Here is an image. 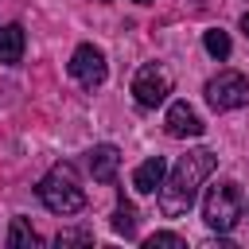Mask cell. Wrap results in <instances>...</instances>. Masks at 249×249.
Masks as SVG:
<instances>
[{"label": "cell", "instance_id": "d6986e66", "mask_svg": "<svg viewBox=\"0 0 249 249\" xmlns=\"http://www.w3.org/2000/svg\"><path fill=\"white\" fill-rule=\"evenodd\" d=\"M245 218H249V198H245Z\"/></svg>", "mask_w": 249, "mask_h": 249}, {"label": "cell", "instance_id": "8fae6325", "mask_svg": "<svg viewBox=\"0 0 249 249\" xmlns=\"http://www.w3.org/2000/svg\"><path fill=\"white\" fill-rule=\"evenodd\" d=\"M31 245H39V233L31 230V222L27 218H12V226H8V249H31Z\"/></svg>", "mask_w": 249, "mask_h": 249}, {"label": "cell", "instance_id": "30bf717a", "mask_svg": "<svg viewBox=\"0 0 249 249\" xmlns=\"http://www.w3.org/2000/svg\"><path fill=\"white\" fill-rule=\"evenodd\" d=\"M23 43H27V35H23L19 23L0 27V62H4V66H16V62L23 58Z\"/></svg>", "mask_w": 249, "mask_h": 249}, {"label": "cell", "instance_id": "5bb4252c", "mask_svg": "<svg viewBox=\"0 0 249 249\" xmlns=\"http://www.w3.org/2000/svg\"><path fill=\"white\" fill-rule=\"evenodd\" d=\"M144 249H187V241H183L179 233H167V230H160V233L144 237Z\"/></svg>", "mask_w": 249, "mask_h": 249}, {"label": "cell", "instance_id": "9a60e30c", "mask_svg": "<svg viewBox=\"0 0 249 249\" xmlns=\"http://www.w3.org/2000/svg\"><path fill=\"white\" fill-rule=\"evenodd\" d=\"M93 241V230H58V237H54V245L58 249H66V245H89Z\"/></svg>", "mask_w": 249, "mask_h": 249}, {"label": "cell", "instance_id": "3957f363", "mask_svg": "<svg viewBox=\"0 0 249 249\" xmlns=\"http://www.w3.org/2000/svg\"><path fill=\"white\" fill-rule=\"evenodd\" d=\"M241 218H245V195H241V187L233 179L214 183L206 191V198H202V222L210 230H218V233H230Z\"/></svg>", "mask_w": 249, "mask_h": 249}, {"label": "cell", "instance_id": "9c48e42d", "mask_svg": "<svg viewBox=\"0 0 249 249\" xmlns=\"http://www.w3.org/2000/svg\"><path fill=\"white\" fill-rule=\"evenodd\" d=\"M163 171H167L163 156H148V160L132 171V187H136L140 195H156V187L163 183Z\"/></svg>", "mask_w": 249, "mask_h": 249}, {"label": "cell", "instance_id": "ac0fdd59", "mask_svg": "<svg viewBox=\"0 0 249 249\" xmlns=\"http://www.w3.org/2000/svg\"><path fill=\"white\" fill-rule=\"evenodd\" d=\"M132 4H156V0H132Z\"/></svg>", "mask_w": 249, "mask_h": 249}, {"label": "cell", "instance_id": "6da1fadb", "mask_svg": "<svg viewBox=\"0 0 249 249\" xmlns=\"http://www.w3.org/2000/svg\"><path fill=\"white\" fill-rule=\"evenodd\" d=\"M218 167V156L210 148H191L187 156H179V163L171 167V175L160 183V214L163 218H183L195 198H198V187L202 179Z\"/></svg>", "mask_w": 249, "mask_h": 249}, {"label": "cell", "instance_id": "52a82bcc", "mask_svg": "<svg viewBox=\"0 0 249 249\" xmlns=\"http://www.w3.org/2000/svg\"><path fill=\"white\" fill-rule=\"evenodd\" d=\"M163 128H167V136H175V140H187V136H202V117L187 105V101H171V109H167V121H163Z\"/></svg>", "mask_w": 249, "mask_h": 249}, {"label": "cell", "instance_id": "e0dca14e", "mask_svg": "<svg viewBox=\"0 0 249 249\" xmlns=\"http://www.w3.org/2000/svg\"><path fill=\"white\" fill-rule=\"evenodd\" d=\"M241 31H245V35H249V12H245V16H241Z\"/></svg>", "mask_w": 249, "mask_h": 249}, {"label": "cell", "instance_id": "2e32d148", "mask_svg": "<svg viewBox=\"0 0 249 249\" xmlns=\"http://www.w3.org/2000/svg\"><path fill=\"white\" fill-rule=\"evenodd\" d=\"M202 249H233V241L230 237H210V241H202Z\"/></svg>", "mask_w": 249, "mask_h": 249}, {"label": "cell", "instance_id": "8992f818", "mask_svg": "<svg viewBox=\"0 0 249 249\" xmlns=\"http://www.w3.org/2000/svg\"><path fill=\"white\" fill-rule=\"evenodd\" d=\"M70 74L86 86V89H93V86H101L105 82V74H109V66H105V54L93 47V43H82L74 54H70Z\"/></svg>", "mask_w": 249, "mask_h": 249}, {"label": "cell", "instance_id": "4fadbf2b", "mask_svg": "<svg viewBox=\"0 0 249 249\" xmlns=\"http://www.w3.org/2000/svg\"><path fill=\"white\" fill-rule=\"evenodd\" d=\"M113 230L121 233V237H136V210H132V202H117V210H113Z\"/></svg>", "mask_w": 249, "mask_h": 249}, {"label": "cell", "instance_id": "277c9868", "mask_svg": "<svg viewBox=\"0 0 249 249\" xmlns=\"http://www.w3.org/2000/svg\"><path fill=\"white\" fill-rule=\"evenodd\" d=\"M167 93H171V70L163 62H144L132 74V97H136V105L156 109V105L167 101Z\"/></svg>", "mask_w": 249, "mask_h": 249}, {"label": "cell", "instance_id": "5b68a950", "mask_svg": "<svg viewBox=\"0 0 249 249\" xmlns=\"http://www.w3.org/2000/svg\"><path fill=\"white\" fill-rule=\"evenodd\" d=\"M206 101H210V109H218V113L241 109V105L249 101V78L237 74V70H222L218 78L206 82Z\"/></svg>", "mask_w": 249, "mask_h": 249}, {"label": "cell", "instance_id": "7c38bea8", "mask_svg": "<svg viewBox=\"0 0 249 249\" xmlns=\"http://www.w3.org/2000/svg\"><path fill=\"white\" fill-rule=\"evenodd\" d=\"M202 47H206V54H210V58H218V62H226V58H230V35H226L222 27L202 31Z\"/></svg>", "mask_w": 249, "mask_h": 249}, {"label": "cell", "instance_id": "ba28073f", "mask_svg": "<svg viewBox=\"0 0 249 249\" xmlns=\"http://www.w3.org/2000/svg\"><path fill=\"white\" fill-rule=\"evenodd\" d=\"M86 167H89V175L97 183H113L117 179V167H121V152L113 144H93L86 152Z\"/></svg>", "mask_w": 249, "mask_h": 249}, {"label": "cell", "instance_id": "7a4b0ae2", "mask_svg": "<svg viewBox=\"0 0 249 249\" xmlns=\"http://www.w3.org/2000/svg\"><path fill=\"white\" fill-rule=\"evenodd\" d=\"M39 202L51 210V214H58V218H70V214H78L82 206H86V191H82V183H78V171H74V163H54L43 179H39Z\"/></svg>", "mask_w": 249, "mask_h": 249}]
</instances>
